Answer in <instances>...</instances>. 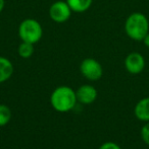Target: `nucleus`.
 <instances>
[{
	"instance_id": "dca6fc26",
	"label": "nucleus",
	"mask_w": 149,
	"mask_h": 149,
	"mask_svg": "<svg viewBox=\"0 0 149 149\" xmlns=\"http://www.w3.org/2000/svg\"><path fill=\"white\" fill-rule=\"evenodd\" d=\"M4 6H5V1L4 0H0V13L4 9Z\"/></svg>"
},
{
	"instance_id": "1a4fd4ad",
	"label": "nucleus",
	"mask_w": 149,
	"mask_h": 149,
	"mask_svg": "<svg viewBox=\"0 0 149 149\" xmlns=\"http://www.w3.org/2000/svg\"><path fill=\"white\" fill-rule=\"evenodd\" d=\"M13 65L11 61L0 56V83L7 81L13 74Z\"/></svg>"
},
{
	"instance_id": "2eb2a0df",
	"label": "nucleus",
	"mask_w": 149,
	"mask_h": 149,
	"mask_svg": "<svg viewBox=\"0 0 149 149\" xmlns=\"http://www.w3.org/2000/svg\"><path fill=\"white\" fill-rule=\"evenodd\" d=\"M142 42H143V44L146 46L147 48H149V33L147 35L145 36V37L143 38V40H142Z\"/></svg>"
},
{
	"instance_id": "20e7f679",
	"label": "nucleus",
	"mask_w": 149,
	"mask_h": 149,
	"mask_svg": "<svg viewBox=\"0 0 149 149\" xmlns=\"http://www.w3.org/2000/svg\"><path fill=\"white\" fill-rule=\"evenodd\" d=\"M80 71L86 79L91 81L99 80L103 74L101 64L93 58H86L82 61L80 65Z\"/></svg>"
},
{
	"instance_id": "ddd939ff",
	"label": "nucleus",
	"mask_w": 149,
	"mask_h": 149,
	"mask_svg": "<svg viewBox=\"0 0 149 149\" xmlns=\"http://www.w3.org/2000/svg\"><path fill=\"white\" fill-rule=\"evenodd\" d=\"M141 138L144 143L149 145V122L145 124L141 129Z\"/></svg>"
},
{
	"instance_id": "f257e3e1",
	"label": "nucleus",
	"mask_w": 149,
	"mask_h": 149,
	"mask_svg": "<svg viewBox=\"0 0 149 149\" xmlns=\"http://www.w3.org/2000/svg\"><path fill=\"white\" fill-rule=\"evenodd\" d=\"M77 102L76 91L66 85L56 87L50 95V104L52 108L59 113H68L72 111L76 107Z\"/></svg>"
},
{
	"instance_id": "0eeeda50",
	"label": "nucleus",
	"mask_w": 149,
	"mask_h": 149,
	"mask_svg": "<svg viewBox=\"0 0 149 149\" xmlns=\"http://www.w3.org/2000/svg\"><path fill=\"white\" fill-rule=\"evenodd\" d=\"M77 100L82 104H91L96 100L98 95L97 89L90 84H84L76 90Z\"/></svg>"
},
{
	"instance_id": "423d86ee",
	"label": "nucleus",
	"mask_w": 149,
	"mask_h": 149,
	"mask_svg": "<svg viewBox=\"0 0 149 149\" xmlns=\"http://www.w3.org/2000/svg\"><path fill=\"white\" fill-rule=\"evenodd\" d=\"M125 68L131 74H139L145 68V59L138 52H132L126 57Z\"/></svg>"
},
{
	"instance_id": "39448f33",
	"label": "nucleus",
	"mask_w": 149,
	"mask_h": 149,
	"mask_svg": "<svg viewBox=\"0 0 149 149\" xmlns=\"http://www.w3.org/2000/svg\"><path fill=\"white\" fill-rule=\"evenodd\" d=\"M72 9L68 6V2L58 0L52 3V5L49 8V16L54 22L62 24L70 19L72 15Z\"/></svg>"
},
{
	"instance_id": "6e6552de",
	"label": "nucleus",
	"mask_w": 149,
	"mask_h": 149,
	"mask_svg": "<svg viewBox=\"0 0 149 149\" xmlns=\"http://www.w3.org/2000/svg\"><path fill=\"white\" fill-rule=\"evenodd\" d=\"M134 114L139 121L149 122V97L142 98L136 104Z\"/></svg>"
},
{
	"instance_id": "f03ea898",
	"label": "nucleus",
	"mask_w": 149,
	"mask_h": 149,
	"mask_svg": "<svg viewBox=\"0 0 149 149\" xmlns=\"http://www.w3.org/2000/svg\"><path fill=\"white\" fill-rule=\"evenodd\" d=\"M125 31L130 39L142 42L149 33V20L145 14L134 12L130 14L125 22Z\"/></svg>"
},
{
	"instance_id": "f8f14e48",
	"label": "nucleus",
	"mask_w": 149,
	"mask_h": 149,
	"mask_svg": "<svg viewBox=\"0 0 149 149\" xmlns=\"http://www.w3.org/2000/svg\"><path fill=\"white\" fill-rule=\"evenodd\" d=\"M11 119V111L5 104H0V127L7 125Z\"/></svg>"
},
{
	"instance_id": "9d476101",
	"label": "nucleus",
	"mask_w": 149,
	"mask_h": 149,
	"mask_svg": "<svg viewBox=\"0 0 149 149\" xmlns=\"http://www.w3.org/2000/svg\"><path fill=\"white\" fill-rule=\"evenodd\" d=\"M73 12L82 13L91 7L93 0H66Z\"/></svg>"
},
{
	"instance_id": "4468645a",
	"label": "nucleus",
	"mask_w": 149,
	"mask_h": 149,
	"mask_svg": "<svg viewBox=\"0 0 149 149\" xmlns=\"http://www.w3.org/2000/svg\"><path fill=\"white\" fill-rule=\"evenodd\" d=\"M99 149H121V146L117 145V143H114V142H105V143H103L101 146L99 147Z\"/></svg>"
},
{
	"instance_id": "7ed1b4c3",
	"label": "nucleus",
	"mask_w": 149,
	"mask_h": 149,
	"mask_svg": "<svg viewBox=\"0 0 149 149\" xmlns=\"http://www.w3.org/2000/svg\"><path fill=\"white\" fill-rule=\"evenodd\" d=\"M18 36L22 42L37 44L43 36V29L38 20L34 18H26L18 26Z\"/></svg>"
},
{
	"instance_id": "9b49d317",
	"label": "nucleus",
	"mask_w": 149,
	"mask_h": 149,
	"mask_svg": "<svg viewBox=\"0 0 149 149\" xmlns=\"http://www.w3.org/2000/svg\"><path fill=\"white\" fill-rule=\"evenodd\" d=\"M18 53L20 57L24 59H29L34 54V45L27 42H22L18 48Z\"/></svg>"
}]
</instances>
